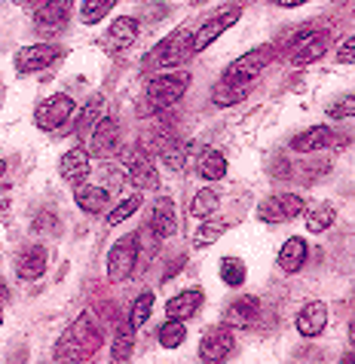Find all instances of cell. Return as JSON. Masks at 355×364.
Masks as SVG:
<instances>
[{
    "label": "cell",
    "mask_w": 355,
    "mask_h": 364,
    "mask_svg": "<svg viewBox=\"0 0 355 364\" xmlns=\"http://www.w3.org/2000/svg\"><path fill=\"white\" fill-rule=\"evenodd\" d=\"M98 346H101V328L89 312H83V316L62 333V340H58V346H55V358L58 361H86L95 355Z\"/></svg>",
    "instance_id": "1"
},
{
    "label": "cell",
    "mask_w": 355,
    "mask_h": 364,
    "mask_svg": "<svg viewBox=\"0 0 355 364\" xmlns=\"http://www.w3.org/2000/svg\"><path fill=\"white\" fill-rule=\"evenodd\" d=\"M328 46H331V31H322V28H307V31H300L285 46V62L297 65V68L312 65V62H319V58L328 53Z\"/></svg>",
    "instance_id": "2"
},
{
    "label": "cell",
    "mask_w": 355,
    "mask_h": 364,
    "mask_svg": "<svg viewBox=\"0 0 355 364\" xmlns=\"http://www.w3.org/2000/svg\"><path fill=\"white\" fill-rule=\"evenodd\" d=\"M187 86H190V74H184V70H178V74H159L147 83L144 101L150 105V110H166L175 101L184 98Z\"/></svg>",
    "instance_id": "3"
},
{
    "label": "cell",
    "mask_w": 355,
    "mask_h": 364,
    "mask_svg": "<svg viewBox=\"0 0 355 364\" xmlns=\"http://www.w3.org/2000/svg\"><path fill=\"white\" fill-rule=\"evenodd\" d=\"M272 58H276V46H270V43H263L258 49H251V53L245 55H239L233 65H227L224 70V80H233V83H251L263 68H267Z\"/></svg>",
    "instance_id": "4"
},
{
    "label": "cell",
    "mask_w": 355,
    "mask_h": 364,
    "mask_svg": "<svg viewBox=\"0 0 355 364\" xmlns=\"http://www.w3.org/2000/svg\"><path fill=\"white\" fill-rule=\"evenodd\" d=\"M138 267V236L120 239L107 255V279L110 282H126Z\"/></svg>",
    "instance_id": "5"
},
{
    "label": "cell",
    "mask_w": 355,
    "mask_h": 364,
    "mask_svg": "<svg viewBox=\"0 0 355 364\" xmlns=\"http://www.w3.org/2000/svg\"><path fill=\"white\" fill-rule=\"evenodd\" d=\"M70 13H74V0H40L34 9V25L43 34H58L65 31Z\"/></svg>",
    "instance_id": "6"
},
{
    "label": "cell",
    "mask_w": 355,
    "mask_h": 364,
    "mask_svg": "<svg viewBox=\"0 0 355 364\" xmlns=\"http://www.w3.org/2000/svg\"><path fill=\"white\" fill-rule=\"evenodd\" d=\"M74 117V98L58 92V95H49L46 101H40L37 110H34V119L40 129H46V132H53V129L65 126L68 119Z\"/></svg>",
    "instance_id": "7"
},
{
    "label": "cell",
    "mask_w": 355,
    "mask_h": 364,
    "mask_svg": "<svg viewBox=\"0 0 355 364\" xmlns=\"http://www.w3.org/2000/svg\"><path fill=\"white\" fill-rule=\"evenodd\" d=\"M303 208H307V202H303L297 193H282V196H270L267 202H260L258 218L263 224H282V220L300 218Z\"/></svg>",
    "instance_id": "8"
},
{
    "label": "cell",
    "mask_w": 355,
    "mask_h": 364,
    "mask_svg": "<svg viewBox=\"0 0 355 364\" xmlns=\"http://www.w3.org/2000/svg\"><path fill=\"white\" fill-rule=\"evenodd\" d=\"M126 171L132 178V184H135L138 190H150L159 184V175L154 168V159H150V154L144 147H132L126 150Z\"/></svg>",
    "instance_id": "9"
},
{
    "label": "cell",
    "mask_w": 355,
    "mask_h": 364,
    "mask_svg": "<svg viewBox=\"0 0 355 364\" xmlns=\"http://www.w3.org/2000/svg\"><path fill=\"white\" fill-rule=\"evenodd\" d=\"M233 333H230V325H215L202 333L199 340V358L202 361H224L230 352H233Z\"/></svg>",
    "instance_id": "10"
},
{
    "label": "cell",
    "mask_w": 355,
    "mask_h": 364,
    "mask_svg": "<svg viewBox=\"0 0 355 364\" xmlns=\"http://www.w3.org/2000/svg\"><path fill=\"white\" fill-rule=\"evenodd\" d=\"M62 55V49L53 46V43H34V46H25L16 53V70L18 74H34V70H43Z\"/></svg>",
    "instance_id": "11"
},
{
    "label": "cell",
    "mask_w": 355,
    "mask_h": 364,
    "mask_svg": "<svg viewBox=\"0 0 355 364\" xmlns=\"http://www.w3.org/2000/svg\"><path fill=\"white\" fill-rule=\"evenodd\" d=\"M194 53H196V49H194V34H190V31H181V34L166 37V40H162V43L157 46L154 62L171 68V65H181L184 58H190Z\"/></svg>",
    "instance_id": "12"
},
{
    "label": "cell",
    "mask_w": 355,
    "mask_h": 364,
    "mask_svg": "<svg viewBox=\"0 0 355 364\" xmlns=\"http://www.w3.org/2000/svg\"><path fill=\"white\" fill-rule=\"evenodd\" d=\"M117 150H120V126H117V119L101 117L95 123L92 138H89V154L98 156V159H110Z\"/></svg>",
    "instance_id": "13"
},
{
    "label": "cell",
    "mask_w": 355,
    "mask_h": 364,
    "mask_svg": "<svg viewBox=\"0 0 355 364\" xmlns=\"http://www.w3.org/2000/svg\"><path fill=\"white\" fill-rule=\"evenodd\" d=\"M239 16H242V9L233 6V9H227V13H218L215 18H208V22L194 34V49H196V53H202L206 46H211L221 34L227 31V28H233V25L239 22Z\"/></svg>",
    "instance_id": "14"
},
{
    "label": "cell",
    "mask_w": 355,
    "mask_h": 364,
    "mask_svg": "<svg viewBox=\"0 0 355 364\" xmlns=\"http://www.w3.org/2000/svg\"><path fill=\"white\" fill-rule=\"evenodd\" d=\"M297 331H300V337H319V333L324 331V325H328V306H324L322 300H312L307 303L300 312H297Z\"/></svg>",
    "instance_id": "15"
},
{
    "label": "cell",
    "mask_w": 355,
    "mask_h": 364,
    "mask_svg": "<svg viewBox=\"0 0 355 364\" xmlns=\"http://www.w3.org/2000/svg\"><path fill=\"white\" fill-rule=\"evenodd\" d=\"M58 171H62V178L68 181V184L80 187L89 178V150H83V147L68 150V154L62 156V163H58Z\"/></svg>",
    "instance_id": "16"
},
{
    "label": "cell",
    "mask_w": 355,
    "mask_h": 364,
    "mask_svg": "<svg viewBox=\"0 0 355 364\" xmlns=\"http://www.w3.org/2000/svg\"><path fill=\"white\" fill-rule=\"evenodd\" d=\"M138 28H141V25H138V18H129V16L117 18V22L107 28L105 46L110 49V53H123V49H129V46L138 40Z\"/></svg>",
    "instance_id": "17"
},
{
    "label": "cell",
    "mask_w": 355,
    "mask_h": 364,
    "mask_svg": "<svg viewBox=\"0 0 355 364\" xmlns=\"http://www.w3.org/2000/svg\"><path fill=\"white\" fill-rule=\"evenodd\" d=\"M258 312H260V300L258 297H239V300H233L227 306L224 325H230V328H251L258 321Z\"/></svg>",
    "instance_id": "18"
},
{
    "label": "cell",
    "mask_w": 355,
    "mask_h": 364,
    "mask_svg": "<svg viewBox=\"0 0 355 364\" xmlns=\"http://www.w3.org/2000/svg\"><path fill=\"white\" fill-rule=\"evenodd\" d=\"M43 272H46V248L31 245L16 257V276L22 282H34L43 276Z\"/></svg>",
    "instance_id": "19"
},
{
    "label": "cell",
    "mask_w": 355,
    "mask_h": 364,
    "mask_svg": "<svg viewBox=\"0 0 355 364\" xmlns=\"http://www.w3.org/2000/svg\"><path fill=\"white\" fill-rule=\"evenodd\" d=\"M202 291L199 288H187V291H181L178 297H171L166 303V312H169V318H178V321H187V318H194L199 306H202Z\"/></svg>",
    "instance_id": "20"
},
{
    "label": "cell",
    "mask_w": 355,
    "mask_h": 364,
    "mask_svg": "<svg viewBox=\"0 0 355 364\" xmlns=\"http://www.w3.org/2000/svg\"><path fill=\"white\" fill-rule=\"evenodd\" d=\"M331 141H334L331 126H312L307 132L291 138V150H297V154H316V150L331 147Z\"/></svg>",
    "instance_id": "21"
},
{
    "label": "cell",
    "mask_w": 355,
    "mask_h": 364,
    "mask_svg": "<svg viewBox=\"0 0 355 364\" xmlns=\"http://www.w3.org/2000/svg\"><path fill=\"white\" fill-rule=\"evenodd\" d=\"M175 230H178L175 205H171L169 196H162V199H157L154 215H150V232L159 236V239H169V236H175Z\"/></svg>",
    "instance_id": "22"
},
{
    "label": "cell",
    "mask_w": 355,
    "mask_h": 364,
    "mask_svg": "<svg viewBox=\"0 0 355 364\" xmlns=\"http://www.w3.org/2000/svg\"><path fill=\"white\" fill-rule=\"evenodd\" d=\"M307 255H309L307 242H303L300 236H291L279 251V269L282 272H300V267L307 264Z\"/></svg>",
    "instance_id": "23"
},
{
    "label": "cell",
    "mask_w": 355,
    "mask_h": 364,
    "mask_svg": "<svg viewBox=\"0 0 355 364\" xmlns=\"http://www.w3.org/2000/svg\"><path fill=\"white\" fill-rule=\"evenodd\" d=\"M196 168H199V175L206 178V181H221V178L227 175V159H224V154H221V150H215V147H202V150H199Z\"/></svg>",
    "instance_id": "24"
},
{
    "label": "cell",
    "mask_w": 355,
    "mask_h": 364,
    "mask_svg": "<svg viewBox=\"0 0 355 364\" xmlns=\"http://www.w3.org/2000/svg\"><path fill=\"white\" fill-rule=\"evenodd\" d=\"M107 187H89V184H80L77 187V193H74V202L83 211H89V215H98V211H105L107 208Z\"/></svg>",
    "instance_id": "25"
},
{
    "label": "cell",
    "mask_w": 355,
    "mask_h": 364,
    "mask_svg": "<svg viewBox=\"0 0 355 364\" xmlns=\"http://www.w3.org/2000/svg\"><path fill=\"white\" fill-rule=\"evenodd\" d=\"M248 95V83H233V80H221V83L215 86V92H211V101H215L218 107H230L236 105V101H242Z\"/></svg>",
    "instance_id": "26"
},
{
    "label": "cell",
    "mask_w": 355,
    "mask_h": 364,
    "mask_svg": "<svg viewBox=\"0 0 355 364\" xmlns=\"http://www.w3.org/2000/svg\"><path fill=\"white\" fill-rule=\"evenodd\" d=\"M224 230H227V224L221 218H202V224L196 227V232H194V245L196 248H206V245H211V242H218L221 236H224Z\"/></svg>",
    "instance_id": "27"
},
{
    "label": "cell",
    "mask_w": 355,
    "mask_h": 364,
    "mask_svg": "<svg viewBox=\"0 0 355 364\" xmlns=\"http://www.w3.org/2000/svg\"><path fill=\"white\" fill-rule=\"evenodd\" d=\"M159 156H162V163H166L169 168L181 171V168H184V163H187V144H184V141H178V138L162 141V144H159Z\"/></svg>",
    "instance_id": "28"
},
{
    "label": "cell",
    "mask_w": 355,
    "mask_h": 364,
    "mask_svg": "<svg viewBox=\"0 0 355 364\" xmlns=\"http://www.w3.org/2000/svg\"><path fill=\"white\" fill-rule=\"evenodd\" d=\"M334 220H337V211H334V205H316L307 211V230L309 232H324L334 227Z\"/></svg>",
    "instance_id": "29"
},
{
    "label": "cell",
    "mask_w": 355,
    "mask_h": 364,
    "mask_svg": "<svg viewBox=\"0 0 355 364\" xmlns=\"http://www.w3.org/2000/svg\"><path fill=\"white\" fill-rule=\"evenodd\" d=\"M184 340H187V328H184V321L169 318L166 325L159 328V346H162V349H178Z\"/></svg>",
    "instance_id": "30"
},
{
    "label": "cell",
    "mask_w": 355,
    "mask_h": 364,
    "mask_svg": "<svg viewBox=\"0 0 355 364\" xmlns=\"http://www.w3.org/2000/svg\"><path fill=\"white\" fill-rule=\"evenodd\" d=\"M132 346H135V325H120V331H117V340H114V361H126L129 355H132Z\"/></svg>",
    "instance_id": "31"
},
{
    "label": "cell",
    "mask_w": 355,
    "mask_h": 364,
    "mask_svg": "<svg viewBox=\"0 0 355 364\" xmlns=\"http://www.w3.org/2000/svg\"><path fill=\"white\" fill-rule=\"evenodd\" d=\"M218 193L215 190H199V193L194 196V202H190V215L194 218H211L218 211Z\"/></svg>",
    "instance_id": "32"
},
{
    "label": "cell",
    "mask_w": 355,
    "mask_h": 364,
    "mask_svg": "<svg viewBox=\"0 0 355 364\" xmlns=\"http://www.w3.org/2000/svg\"><path fill=\"white\" fill-rule=\"evenodd\" d=\"M141 208V193H129L126 199H120V205L107 215V227H117V224H123V220H129L135 211Z\"/></svg>",
    "instance_id": "33"
},
{
    "label": "cell",
    "mask_w": 355,
    "mask_h": 364,
    "mask_svg": "<svg viewBox=\"0 0 355 364\" xmlns=\"http://www.w3.org/2000/svg\"><path fill=\"white\" fill-rule=\"evenodd\" d=\"M114 6H117V0H86V4L80 6V16H83L86 25H98Z\"/></svg>",
    "instance_id": "34"
},
{
    "label": "cell",
    "mask_w": 355,
    "mask_h": 364,
    "mask_svg": "<svg viewBox=\"0 0 355 364\" xmlns=\"http://www.w3.org/2000/svg\"><path fill=\"white\" fill-rule=\"evenodd\" d=\"M221 279L227 282L230 288H239L245 282V264L239 257H224L221 260Z\"/></svg>",
    "instance_id": "35"
},
{
    "label": "cell",
    "mask_w": 355,
    "mask_h": 364,
    "mask_svg": "<svg viewBox=\"0 0 355 364\" xmlns=\"http://www.w3.org/2000/svg\"><path fill=\"white\" fill-rule=\"evenodd\" d=\"M150 312H154V294H150V291H144V294H138L135 306H132L129 321H132L135 328H141V325H144V321L150 318Z\"/></svg>",
    "instance_id": "36"
},
{
    "label": "cell",
    "mask_w": 355,
    "mask_h": 364,
    "mask_svg": "<svg viewBox=\"0 0 355 364\" xmlns=\"http://www.w3.org/2000/svg\"><path fill=\"white\" fill-rule=\"evenodd\" d=\"M328 117L331 119H349V117H355V95H343L337 101H331V105H328Z\"/></svg>",
    "instance_id": "37"
},
{
    "label": "cell",
    "mask_w": 355,
    "mask_h": 364,
    "mask_svg": "<svg viewBox=\"0 0 355 364\" xmlns=\"http://www.w3.org/2000/svg\"><path fill=\"white\" fill-rule=\"evenodd\" d=\"M98 114H101V98H92V101L86 105L83 114L77 117V129H86L89 123H98V119H101Z\"/></svg>",
    "instance_id": "38"
},
{
    "label": "cell",
    "mask_w": 355,
    "mask_h": 364,
    "mask_svg": "<svg viewBox=\"0 0 355 364\" xmlns=\"http://www.w3.org/2000/svg\"><path fill=\"white\" fill-rule=\"evenodd\" d=\"M337 62H343V65L355 62V31L340 43V49H337Z\"/></svg>",
    "instance_id": "39"
},
{
    "label": "cell",
    "mask_w": 355,
    "mask_h": 364,
    "mask_svg": "<svg viewBox=\"0 0 355 364\" xmlns=\"http://www.w3.org/2000/svg\"><path fill=\"white\" fill-rule=\"evenodd\" d=\"M9 208V187L0 181V211H6Z\"/></svg>",
    "instance_id": "40"
},
{
    "label": "cell",
    "mask_w": 355,
    "mask_h": 364,
    "mask_svg": "<svg viewBox=\"0 0 355 364\" xmlns=\"http://www.w3.org/2000/svg\"><path fill=\"white\" fill-rule=\"evenodd\" d=\"M276 6H285V9H291V6H300V4H307V0H272Z\"/></svg>",
    "instance_id": "41"
},
{
    "label": "cell",
    "mask_w": 355,
    "mask_h": 364,
    "mask_svg": "<svg viewBox=\"0 0 355 364\" xmlns=\"http://www.w3.org/2000/svg\"><path fill=\"white\" fill-rule=\"evenodd\" d=\"M349 343H352V349H355V321L349 325Z\"/></svg>",
    "instance_id": "42"
},
{
    "label": "cell",
    "mask_w": 355,
    "mask_h": 364,
    "mask_svg": "<svg viewBox=\"0 0 355 364\" xmlns=\"http://www.w3.org/2000/svg\"><path fill=\"white\" fill-rule=\"evenodd\" d=\"M4 175H6V163L0 159V181H4Z\"/></svg>",
    "instance_id": "43"
},
{
    "label": "cell",
    "mask_w": 355,
    "mask_h": 364,
    "mask_svg": "<svg viewBox=\"0 0 355 364\" xmlns=\"http://www.w3.org/2000/svg\"><path fill=\"white\" fill-rule=\"evenodd\" d=\"M13 4H34V0H13Z\"/></svg>",
    "instance_id": "44"
},
{
    "label": "cell",
    "mask_w": 355,
    "mask_h": 364,
    "mask_svg": "<svg viewBox=\"0 0 355 364\" xmlns=\"http://www.w3.org/2000/svg\"><path fill=\"white\" fill-rule=\"evenodd\" d=\"M0 325H4V312H0Z\"/></svg>",
    "instance_id": "45"
}]
</instances>
